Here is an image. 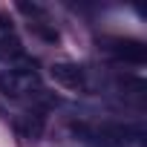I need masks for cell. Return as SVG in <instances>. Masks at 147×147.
<instances>
[{
    "mask_svg": "<svg viewBox=\"0 0 147 147\" xmlns=\"http://www.w3.org/2000/svg\"><path fill=\"white\" fill-rule=\"evenodd\" d=\"M32 87H38V75L35 72H20V69H9L6 75H0V90L6 95H26L32 92Z\"/></svg>",
    "mask_w": 147,
    "mask_h": 147,
    "instance_id": "cell-1",
    "label": "cell"
},
{
    "mask_svg": "<svg viewBox=\"0 0 147 147\" xmlns=\"http://www.w3.org/2000/svg\"><path fill=\"white\" fill-rule=\"evenodd\" d=\"M20 127H23L26 138H40V133H43V115H40V113H29Z\"/></svg>",
    "mask_w": 147,
    "mask_h": 147,
    "instance_id": "cell-4",
    "label": "cell"
},
{
    "mask_svg": "<svg viewBox=\"0 0 147 147\" xmlns=\"http://www.w3.org/2000/svg\"><path fill=\"white\" fill-rule=\"evenodd\" d=\"M107 49H110L115 58L130 61V63H144V58H147L144 43L136 40V38H110V40H107Z\"/></svg>",
    "mask_w": 147,
    "mask_h": 147,
    "instance_id": "cell-2",
    "label": "cell"
},
{
    "mask_svg": "<svg viewBox=\"0 0 147 147\" xmlns=\"http://www.w3.org/2000/svg\"><path fill=\"white\" fill-rule=\"evenodd\" d=\"M32 29H35V35H40L43 40H58V32H55V29H46L43 23H35Z\"/></svg>",
    "mask_w": 147,
    "mask_h": 147,
    "instance_id": "cell-5",
    "label": "cell"
},
{
    "mask_svg": "<svg viewBox=\"0 0 147 147\" xmlns=\"http://www.w3.org/2000/svg\"><path fill=\"white\" fill-rule=\"evenodd\" d=\"M52 78L69 90H81L84 87V69L78 63H55L52 66Z\"/></svg>",
    "mask_w": 147,
    "mask_h": 147,
    "instance_id": "cell-3",
    "label": "cell"
}]
</instances>
